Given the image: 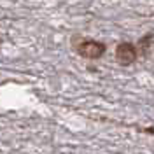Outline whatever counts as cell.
I'll list each match as a JSON object with an SVG mask.
<instances>
[{
    "label": "cell",
    "mask_w": 154,
    "mask_h": 154,
    "mask_svg": "<svg viewBox=\"0 0 154 154\" xmlns=\"http://www.w3.org/2000/svg\"><path fill=\"white\" fill-rule=\"evenodd\" d=\"M75 51L79 56L86 58V60H100L107 53V46L95 38H82L75 46Z\"/></svg>",
    "instance_id": "cell-1"
},
{
    "label": "cell",
    "mask_w": 154,
    "mask_h": 154,
    "mask_svg": "<svg viewBox=\"0 0 154 154\" xmlns=\"http://www.w3.org/2000/svg\"><path fill=\"white\" fill-rule=\"evenodd\" d=\"M138 60V49L133 42H119L116 48V61L123 67H130Z\"/></svg>",
    "instance_id": "cell-2"
},
{
    "label": "cell",
    "mask_w": 154,
    "mask_h": 154,
    "mask_svg": "<svg viewBox=\"0 0 154 154\" xmlns=\"http://www.w3.org/2000/svg\"><path fill=\"white\" fill-rule=\"evenodd\" d=\"M152 32H149V33H145L144 37L138 40V46H137V49H138V56H144V58H149L151 56V53H152Z\"/></svg>",
    "instance_id": "cell-3"
},
{
    "label": "cell",
    "mask_w": 154,
    "mask_h": 154,
    "mask_svg": "<svg viewBox=\"0 0 154 154\" xmlns=\"http://www.w3.org/2000/svg\"><path fill=\"white\" fill-rule=\"evenodd\" d=\"M142 131H144V133H154V126H147V128H144Z\"/></svg>",
    "instance_id": "cell-4"
}]
</instances>
